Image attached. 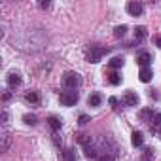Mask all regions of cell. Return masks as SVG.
I'll return each mask as SVG.
<instances>
[{
    "instance_id": "1",
    "label": "cell",
    "mask_w": 161,
    "mask_h": 161,
    "mask_svg": "<svg viewBox=\"0 0 161 161\" xmlns=\"http://www.w3.org/2000/svg\"><path fill=\"white\" fill-rule=\"evenodd\" d=\"M76 140L82 144V148H84V152H86V157H89V159H97V157H99L97 148H95L91 136H87V135H76Z\"/></svg>"
},
{
    "instance_id": "2",
    "label": "cell",
    "mask_w": 161,
    "mask_h": 161,
    "mask_svg": "<svg viewBox=\"0 0 161 161\" xmlns=\"http://www.w3.org/2000/svg\"><path fill=\"white\" fill-rule=\"evenodd\" d=\"M63 86H64V89H68V91H76L80 86H82V78H80L78 72L68 70V72L63 74Z\"/></svg>"
},
{
    "instance_id": "3",
    "label": "cell",
    "mask_w": 161,
    "mask_h": 161,
    "mask_svg": "<svg viewBox=\"0 0 161 161\" xmlns=\"http://www.w3.org/2000/svg\"><path fill=\"white\" fill-rule=\"evenodd\" d=\"M106 53H108V47L91 46V47H89V51H87V61H89V63H99Z\"/></svg>"
},
{
    "instance_id": "4",
    "label": "cell",
    "mask_w": 161,
    "mask_h": 161,
    "mask_svg": "<svg viewBox=\"0 0 161 161\" xmlns=\"http://www.w3.org/2000/svg\"><path fill=\"white\" fill-rule=\"evenodd\" d=\"M78 99H80L78 91H68V89H64V91L59 95V101H61L63 106H74V104L78 103Z\"/></svg>"
},
{
    "instance_id": "5",
    "label": "cell",
    "mask_w": 161,
    "mask_h": 161,
    "mask_svg": "<svg viewBox=\"0 0 161 161\" xmlns=\"http://www.w3.org/2000/svg\"><path fill=\"white\" fill-rule=\"evenodd\" d=\"M125 8H127V14L133 15V17H140L142 12H144V6H142L140 2H127Z\"/></svg>"
},
{
    "instance_id": "6",
    "label": "cell",
    "mask_w": 161,
    "mask_h": 161,
    "mask_svg": "<svg viewBox=\"0 0 161 161\" xmlns=\"http://www.w3.org/2000/svg\"><path fill=\"white\" fill-rule=\"evenodd\" d=\"M121 103L125 106H136L138 104V95L135 91H125V95L121 97Z\"/></svg>"
},
{
    "instance_id": "7",
    "label": "cell",
    "mask_w": 161,
    "mask_h": 161,
    "mask_svg": "<svg viewBox=\"0 0 161 161\" xmlns=\"http://www.w3.org/2000/svg\"><path fill=\"white\" fill-rule=\"evenodd\" d=\"M21 74H17V72H10L8 74V87L10 89H15V87H19L21 86Z\"/></svg>"
},
{
    "instance_id": "8",
    "label": "cell",
    "mask_w": 161,
    "mask_h": 161,
    "mask_svg": "<svg viewBox=\"0 0 161 161\" xmlns=\"http://www.w3.org/2000/svg\"><path fill=\"white\" fill-rule=\"evenodd\" d=\"M136 63L140 64V68H148L150 63H152V55H150L148 51H140V53L136 55Z\"/></svg>"
},
{
    "instance_id": "9",
    "label": "cell",
    "mask_w": 161,
    "mask_h": 161,
    "mask_svg": "<svg viewBox=\"0 0 161 161\" xmlns=\"http://www.w3.org/2000/svg\"><path fill=\"white\" fill-rule=\"evenodd\" d=\"M0 138H2L0 150H2V152H8V148H10V144H12V135H10V131H8L6 127L2 129V135H0Z\"/></svg>"
},
{
    "instance_id": "10",
    "label": "cell",
    "mask_w": 161,
    "mask_h": 161,
    "mask_svg": "<svg viewBox=\"0 0 161 161\" xmlns=\"http://www.w3.org/2000/svg\"><path fill=\"white\" fill-rule=\"evenodd\" d=\"M159 127H161V110H153V116L150 119V129L157 131Z\"/></svg>"
},
{
    "instance_id": "11",
    "label": "cell",
    "mask_w": 161,
    "mask_h": 161,
    "mask_svg": "<svg viewBox=\"0 0 161 161\" xmlns=\"http://www.w3.org/2000/svg\"><path fill=\"white\" fill-rule=\"evenodd\" d=\"M152 78H153V72H152L150 66H148V68H140V72H138V80H140L142 84H148Z\"/></svg>"
},
{
    "instance_id": "12",
    "label": "cell",
    "mask_w": 161,
    "mask_h": 161,
    "mask_svg": "<svg viewBox=\"0 0 161 161\" xmlns=\"http://www.w3.org/2000/svg\"><path fill=\"white\" fill-rule=\"evenodd\" d=\"M131 144H133L135 148H140V146L144 144V136H142L140 131H133V135H131Z\"/></svg>"
},
{
    "instance_id": "13",
    "label": "cell",
    "mask_w": 161,
    "mask_h": 161,
    "mask_svg": "<svg viewBox=\"0 0 161 161\" xmlns=\"http://www.w3.org/2000/svg\"><path fill=\"white\" fill-rule=\"evenodd\" d=\"M101 103H103V97H101L99 93H91V95L87 97V104H89V106H101Z\"/></svg>"
},
{
    "instance_id": "14",
    "label": "cell",
    "mask_w": 161,
    "mask_h": 161,
    "mask_svg": "<svg viewBox=\"0 0 161 161\" xmlns=\"http://www.w3.org/2000/svg\"><path fill=\"white\" fill-rule=\"evenodd\" d=\"M47 123H49V127H51L53 131H59L61 125H63V121H61L59 118H55V116H49V118H47Z\"/></svg>"
},
{
    "instance_id": "15",
    "label": "cell",
    "mask_w": 161,
    "mask_h": 161,
    "mask_svg": "<svg viewBox=\"0 0 161 161\" xmlns=\"http://www.w3.org/2000/svg\"><path fill=\"white\" fill-rule=\"evenodd\" d=\"M148 36L146 27H135V40H144Z\"/></svg>"
},
{
    "instance_id": "16",
    "label": "cell",
    "mask_w": 161,
    "mask_h": 161,
    "mask_svg": "<svg viewBox=\"0 0 161 161\" xmlns=\"http://www.w3.org/2000/svg\"><path fill=\"white\" fill-rule=\"evenodd\" d=\"M108 66L114 68V70H116V68H121V66H123V57H112V59L108 61Z\"/></svg>"
},
{
    "instance_id": "17",
    "label": "cell",
    "mask_w": 161,
    "mask_h": 161,
    "mask_svg": "<svg viewBox=\"0 0 161 161\" xmlns=\"http://www.w3.org/2000/svg\"><path fill=\"white\" fill-rule=\"evenodd\" d=\"M25 99H27V103H31V104H38V103H40V95H38L36 91H29V93L25 95Z\"/></svg>"
},
{
    "instance_id": "18",
    "label": "cell",
    "mask_w": 161,
    "mask_h": 161,
    "mask_svg": "<svg viewBox=\"0 0 161 161\" xmlns=\"http://www.w3.org/2000/svg\"><path fill=\"white\" fill-rule=\"evenodd\" d=\"M63 157H64V161H78V155H76V152L72 148H66L63 152Z\"/></svg>"
},
{
    "instance_id": "19",
    "label": "cell",
    "mask_w": 161,
    "mask_h": 161,
    "mask_svg": "<svg viewBox=\"0 0 161 161\" xmlns=\"http://www.w3.org/2000/svg\"><path fill=\"white\" fill-rule=\"evenodd\" d=\"M138 116H140L142 121H148V123H150V119H152V116H153V110H152V108H144V110H140Z\"/></svg>"
},
{
    "instance_id": "20",
    "label": "cell",
    "mask_w": 161,
    "mask_h": 161,
    "mask_svg": "<svg viewBox=\"0 0 161 161\" xmlns=\"http://www.w3.org/2000/svg\"><path fill=\"white\" fill-rule=\"evenodd\" d=\"M108 82H110L112 86H119V84H121V76H119L118 72H110V74H108Z\"/></svg>"
},
{
    "instance_id": "21",
    "label": "cell",
    "mask_w": 161,
    "mask_h": 161,
    "mask_svg": "<svg viewBox=\"0 0 161 161\" xmlns=\"http://www.w3.org/2000/svg\"><path fill=\"white\" fill-rule=\"evenodd\" d=\"M125 32H127V25H118V27L114 29V36H116V38H123Z\"/></svg>"
},
{
    "instance_id": "22",
    "label": "cell",
    "mask_w": 161,
    "mask_h": 161,
    "mask_svg": "<svg viewBox=\"0 0 161 161\" xmlns=\"http://www.w3.org/2000/svg\"><path fill=\"white\" fill-rule=\"evenodd\" d=\"M23 121H25L27 125H36V123H38V118H36L34 114H25V116H23Z\"/></svg>"
},
{
    "instance_id": "23",
    "label": "cell",
    "mask_w": 161,
    "mask_h": 161,
    "mask_svg": "<svg viewBox=\"0 0 161 161\" xmlns=\"http://www.w3.org/2000/svg\"><path fill=\"white\" fill-rule=\"evenodd\" d=\"M95 161H116V155H114V153H106V152H103V153H99V157H97Z\"/></svg>"
},
{
    "instance_id": "24",
    "label": "cell",
    "mask_w": 161,
    "mask_h": 161,
    "mask_svg": "<svg viewBox=\"0 0 161 161\" xmlns=\"http://www.w3.org/2000/svg\"><path fill=\"white\" fill-rule=\"evenodd\" d=\"M89 121V116H86V114H82V116H80V125H86Z\"/></svg>"
},
{
    "instance_id": "25",
    "label": "cell",
    "mask_w": 161,
    "mask_h": 161,
    "mask_svg": "<svg viewBox=\"0 0 161 161\" xmlns=\"http://www.w3.org/2000/svg\"><path fill=\"white\" fill-rule=\"evenodd\" d=\"M108 103H110V104L116 108V104H118V99H116V97H110V99H108Z\"/></svg>"
},
{
    "instance_id": "26",
    "label": "cell",
    "mask_w": 161,
    "mask_h": 161,
    "mask_svg": "<svg viewBox=\"0 0 161 161\" xmlns=\"http://www.w3.org/2000/svg\"><path fill=\"white\" fill-rule=\"evenodd\" d=\"M155 46H157V47H159V49H161V34H159V36H157V38H155Z\"/></svg>"
},
{
    "instance_id": "27",
    "label": "cell",
    "mask_w": 161,
    "mask_h": 161,
    "mask_svg": "<svg viewBox=\"0 0 161 161\" xmlns=\"http://www.w3.org/2000/svg\"><path fill=\"white\" fill-rule=\"evenodd\" d=\"M40 8H42V10H46V8H49V2H40Z\"/></svg>"
},
{
    "instance_id": "28",
    "label": "cell",
    "mask_w": 161,
    "mask_h": 161,
    "mask_svg": "<svg viewBox=\"0 0 161 161\" xmlns=\"http://www.w3.org/2000/svg\"><path fill=\"white\" fill-rule=\"evenodd\" d=\"M140 161H152V159H150V157H144V155H142V159H140Z\"/></svg>"
},
{
    "instance_id": "29",
    "label": "cell",
    "mask_w": 161,
    "mask_h": 161,
    "mask_svg": "<svg viewBox=\"0 0 161 161\" xmlns=\"http://www.w3.org/2000/svg\"><path fill=\"white\" fill-rule=\"evenodd\" d=\"M159 136H161V131H159Z\"/></svg>"
}]
</instances>
